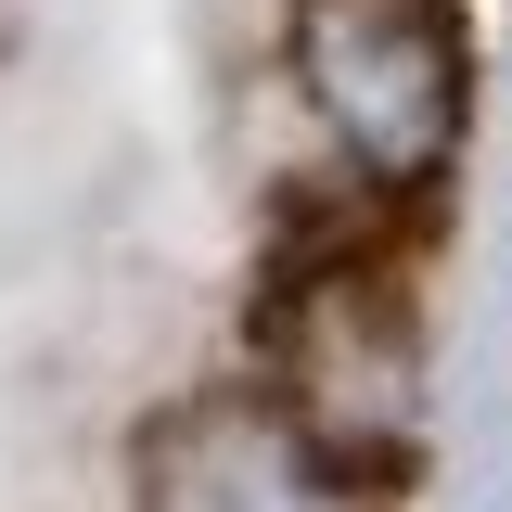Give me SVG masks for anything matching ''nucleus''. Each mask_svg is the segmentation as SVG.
Returning a JSON list of instances; mask_svg holds the SVG:
<instances>
[{
  "label": "nucleus",
  "instance_id": "f257e3e1",
  "mask_svg": "<svg viewBox=\"0 0 512 512\" xmlns=\"http://www.w3.org/2000/svg\"><path fill=\"white\" fill-rule=\"evenodd\" d=\"M410 218L423 192L346 180L333 205H295L256 295V397L333 461V474H410L423 448V308H410Z\"/></svg>",
  "mask_w": 512,
  "mask_h": 512
},
{
  "label": "nucleus",
  "instance_id": "f03ea898",
  "mask_svg": "<svg viewBox=\"0 0 512 512\" xmlns=\"http://www.w3.org/2000/svg\"><path fill=\"white\" fill-rule=\"evenodd\" d=\"M295 90L372 192H436L474 128V52L448 0H295Z\"/></svg>",
  "mask_w": 512,
  "mask_h": 512
},
{
  "label": "nucleus",
  "instance_id": "7ed1b4c3",
  "mask_svg": "<svg viewBox=\"0 0 512 512\" xmlns=\"http://www.w3.org/2000/svg\"><path fill=\"white\" fill-rule=\"evenodd\" d=\"M141 500L154 512H359V474H333L269 397H180L141 423Z\"/></svg>",
  "mask_w": 512,
  "mask_h": 512
}]
</instances>
